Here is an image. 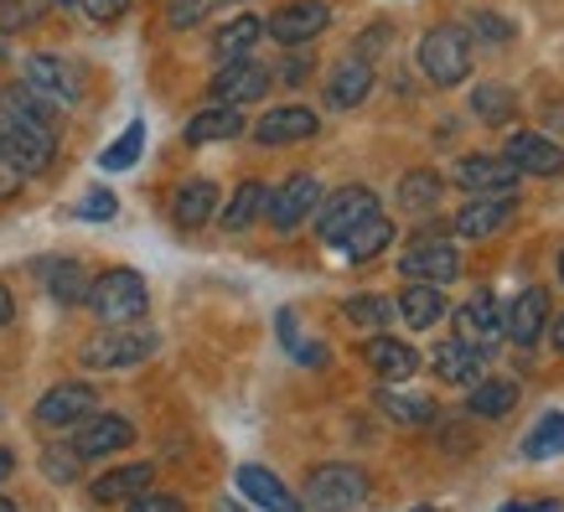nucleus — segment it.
<instances>
[{
    "instance_id": "40",
    "label": "nucleus",
    "mask_w": 564,
    "mask_h": 512,
    "mask_svg": "<svg viewBox=\"0 0 564 512\" xmlns=\"http://www.w3.org/2000/svg\"><path fill=\"white\" fill-rule=\"evenodd\" d=\"M466 32L481 36V42H492V47H502V42L513 36V21L492 17V11H471V17H466Z\"/></svg>"
},
{
    "instance_id": "18",
    "label": "nucleus",
    "mask_w": 564,
    "mask_h": 512,
    "mask_svg": "<svg viewBox=\"0 0 564 512\" xmlns=\"http://www.w3.org/2000/svg\"><path fill=\"white\" fill-rule=\"evenodd\" d=\"M435 378L441 383H456V389H471L481 378V368H487V352H481L477 341H466V337H451L435 347Z\"/></svg>"
},
{
    "instance_id": "39",
    "label": "nucleus",
    "mask_w": 564,
    "mask_h": 512,
    "mask_svg": "<svg viewBox=\"0 0 564 512\" xmlns=\"http://www.w3.org/2000/svg\"><path fill=\"white\" fill-rule=\"evenodd\" d=\"M343 316L352 326H389L393 301H383V295H352V301H343Z\"/></svg>"
},
{
    "instance_id": "54",
    "label": "nucleus",
    "mask_w": 564,
    "mask_h": 512,
    "mask_svg": "<svg viewBox=\"0 0 564 512\" xmlns=\"http://www.w3.org/2000/svg\"><path fill=\"white\" fill-rule=\"evenodd\" d=\"M410 512H435V508H410Z\"/></svg>"
},
{
    "instance_id": "33",
    "label": "nucleus",
    "mask_w": 564,
    "mask_h": 512,
    "mask_svg": "<svg viewBox=\"0 0 564 512\" xmlns=\"http://www.w3.org/2000/svg\"><path fill=\"white\" fill-rule=\"evenodd\" d=\"M259 36H264V21H259V17H234L228 26H218V36H213V57H218V63L249 57Z\"/></svg>"
},
{
    "instance_id": "9",
    "label": "nucleus",
    "mask_w": 564,
    "mask_h": 512,
    "mask_svg": "<svg viewBox=\"0 0 564 512\" xmlns=\"http://www.w3.org/2000/svg\"><path fill=\"white\" fill-rule=\"evenodd\" d=\"M270 84H274V73L264 68V63H254V57H234V63H218L207 94H213V104H254V99L270 94Z\"/></svg>"
},
{
    "instance_id": "8",
    "label": "nucleus",
    "mask_w": 564,
    "mask_h": 512,
    "mask_svg": "<svg viewBox=\"0 0 564 512\" xmlns=\"http://www.w3.org/2000/svg\"><path fill=\"white\" fill-rule=\"evenodd\" d=\"M21 84H32L42 99H52L57 109H68V104L84 99V78L73 68L68 57H57V52H32L26 57V68H21Z\"/></svg>"
},
{
    "instance_id": "35",
    "label": "nucleus",
    "mask_w": 564,
    "mask_h": 512,
    "mask_svg": "<svg viewBox=\"0 0 564 512\" xmlns=\"http://www.w3.org/2000/svg\"><path fill=\"white\" fill-rule=\"evenodd\" d=\"M373 404L383 420H393V425H430L435 420V404L430 399H414V393H393L389 383L373 393Z\"/></svg>"
},
{
    "instance_id": "19",
    "label": "nucleus",
    "mask_w": 564,
    "mask_h": 512,
    "mask_svg": "<svg viewBox=\"0 0 564 512\" xmlns=\"http://www.w3.org/2000/svg\"><path fill=\"white\" fill-rule=\"evenodd\" d=\"M456 326H462L466 341H477L481 352H487L492 341L508 337V326H502V306H497L492 291H477V295H471V301L456 311Z\"/></svg>"
},
{
    "instance_id": "46",
    "label": "nucleus",
    "mask_w": 564,
    "mask_h": 512,
    "mask_svg": "<svg viewBox=\"0 0 564 512\" xmlns=\"http://www.w3.org/2000/svg\"><path fill=\"white\" fill-rule=\"evenodd\" d=\"M84 11L94 21H104V26H109V21H120L124 11H130V0H84Z\"/></svg>"
},
{
    "instance_id": "5",
    "label": "nucleus",
    "mask_w": 564,
    "mask_h": 512,
    "mask_svg": "<svg viewBox=\"0 0 564 512\" xmlns=\"http://www.w3.org/2000/svg\"><path fill=\"white\" fill-rule=\"evenodd\" d=\"M0 151L11 155L26 176H42L52 166V155H57V135L42 130V124L17 120V115H0Z\"/></svg>"
},
{
    "instance_id": "12",
    "label": "nucleus",
    "mask_w": 564,
    "mask_h": 512,
    "mask_svg": "<svg viewBox=\"0 0 564 512\" xmlns=\"http://www.w3.org/2000/svg\"><path fill=\"white\" fill-rule=\"evenodd\" d=\"M130 440H135V425L124 414H88V420H78L73 450H78V461H104L115 450H130Z\"/></svg>"
},
{
    "instance_id": "29",
    "label": "nucleus",
    "mask_w": 564,
    "mask_h": 512,
    "mask_svg": "<svg viewBox=\"0 0 564 512\" xmlns=\"http://www.w3.org/2000/svg\"><path fill=\"white\" fill-rule=\"evenodd\" d=\"M399 316H404V326H414V331H430V326L445 316L441 285H420V280H410V285L399 291Z\"/></svg>"
},
{
    "instance_id": "21",
    "label": "nucleus",
    "mask_w": 564,
    "mask_h": 512,
    "mask_svg": "<svg viewBox=\"0 0 564 512\" xmlns=\"http://www.w3.org/2000/svg\"><path fill=\"white\" fill-rule=\"evenodd\" d=\"M502 326H508V337L518 341V347H529V341L544 337L549 326V291L544 285H529V291L513 301V311H502Z\"/></svg>"
},
{
    "instance_id": "7",
    "label": "nucleus",
    "mask_w": 564,
    "mask_h": 512,
    "mask_svg": "<svg viewBox=\"0 0 564 512\" xmlns=\"http://www.w3.org/2000/svg\"><path fill=\"white\" fill-rule=\"evenodd\" d=\"M368 213H378V197L368 187H337L332 197L316 203V233L322 243H343Z\"/></svg>"
},
{
    "instance_id": "41",
    "label": "nucleus",
    "mask_w": 564,
    "mask_h": 512,
    "mask_svg": "<svg viewBox=\"0 0 564 512\" xmlns=\"http://www.w3.org/2000/svg\"><path fill=\"white\" fill-rule=\"evenodd\" d=\"M36 17H42V0H0V32L6 36L21 32V26H32Z\"/></svg>"
},
{
    "instance_id": "45",
    "label": "nucleus",
    "mask_w": 564,
    "mask_h": 512,
    "mask_svg": "<svg viewBox=\"0 0 564 512\" xmlns=\"http://www.w3.org/2000/svg\"><path fill=\"white\" fill-rule=\"evenodd\" d=\"M115 213H120V203H115V192H88L84 207H78V218H88V222H109Z\"/></svg>"
},
{
    "instance_id": "6",
    "label": "nucleus",
    "mask_w": 564,
    "mask_h": 512,
    "mask_svg": "<svg viewBox=\"0 0 564 512\" xmlns=\"http://www.w3.org/2000/svg\"><path fill=\"white\" fill-rule=\"evenodd\" d=\"M316 203H322V182H316V176H306V171H295V176H285V182L270 192L264 218H270L274 233H295V228L316 213Z\"/></svg>"
},
{
    "instance_id": "36",
    "label": "nucleus",
    "mask_w": 564,
    "mask_h": 512,
    "mask_svg": "<svg viewBox=\"0 0 564 512\" xmlns=\"http://www.w3.org/2000/svg\"><path fill=\"white\" fill-rule=\"evenodd\" d=\"M471 115H477L481 124H508L518 115V99L502 84H477V94H471Z\"/></svg>"
},
{
    "instance_id": "51",
    "label": "nucleus",
    "mask_w": 564,
    "mask_h": 512,
    "mask_svg": "<svg viewBox=\"0 0 564 512\" xmlns=\"http://www.w3.org/2000/svg\"><path fill=\"white\" fill-rule=\"evenodd\" d=\"M11 471H17V456H11V450H6V445H0V481L11 477Z\"/></svg>"
},
{
    "instance_id": "20",
    "label": "nucleus",
    "mask_w": 564,
    "mask_h": 512,
    "mask_svg": "<svg viewBox=\"0 0 564 512\" xmlns=\"http://www.w3.org/2000/svg\"><path fill=\"white\" fill-rule=\"evenodd\" d=\"M362 362H368L383 383H404V378L420 373V352H414L410 341H393V337H368L362 341Z\"/></svg>"
},
{
    "instance_id": "30",
    "label": "nucleus",
    "mask_w": 564,
    "mask_h": 512,
    "mask_svg": "<svg viewBox=\"0 0 564 512\" xmlns=\"http://www.w3.org/2000/svg\"><path fill=\"white\" fill-rule=\"evenodd\" d=\"M389 243H393V222L383 218V213H368V218L343 239V254L352 259V264H368V259H378Z\"/></svg>"
},
{
    "instance_id": "47",
    "label": "nucleus",
    "mask_w": 564,
    "mask_h": 512,
    "mask_svg": "<svg viewBox=\"0 0 564 512\" xmlns=\"http://www.w3.org/2000/svg\"><path fill=\"white\" fill-rule=\"evenodd\" d=\"M306 78H311V57H306V52L285 57V68H280V84H306Z\"/></svg>"
},
{
    "instance_id": "28",
    "label": "nucleus",
    "mask_w": 564,
    "mask_h": 512,
    "mask_svg": "<svg viewBox=\"0 0 564 512\" xmlns=\"http://www.w3.org/2000/svg\"><path fill=\"white\" fill-rule=\"evenodd\" d=\"M0 115H17V120L42 124V130H52V135H57V104L42 99L32 84H6V88H0Z\"/></svg>"
},
{
    "instance_id": "52",
    "label": "nucleus",
    "mask_w": 564,
    "mask_h": 512,
    "mask_svg": "<svg viewBox=\"0 0 564 512\" xmlns=\"http://www.w3.org/2000/svg\"><path fill=\"white\" fill-rule=\"evenodd\" d=\"M0 512H17V502H11V497L0 492Z\"/></svg>"
},
{
    "instance_id": "56",
    "label": "nucleus",
    "mask_w": 564,
    "mask_h": 512,
    "mask_svg": "<svg viewBox=\"0 0 564 512\" xmlns=\"http://www.w3.org/2000/svg\"><path fill=\"white\" fill-rule=\"evenodd\" d=\"M223 512H239V508H223Z\"/></svg>"
},
{
    "instance_id": "2",
    "label": "nucleus",
    "mask_w": 564,
    "mask_h": 512,
    "mask_svg": "<svg viewBox=\"0 0 564 512\" xmlns=\"http://www.w3.org/2000/svg\"><path fill=\"white\" fill-rule=\"evenodd\" d=\"M373 492V481L368 471L352 461H322L306 471V497H301V508L311 512H352L368 502Z\"/></svg>"
},
{
    "instance_id": "24",
    "label": "nucleus",
    "mask_w": 564,
    "mask_h": 512,
    "mask_svg": "<svg viewBox=\"0 0 564 512\" xmlns=\"http://www.w3.org/2000/svg\"><path fill=\"white\" fill-rule=\"evenodd\" d=\"M249 120L239 115V104H207L203 115L187 120V145H218V140H239Z\"/></svg>"
},
{
    "instance_id": "44",
    "label": "nucleus",
    "mask_w": 564,
    "mask_h": 512,
    "mask_svg": "<svg viewBox=\"0 0 564 512\" xmlns=\"http://www.w3.org/2000/svg\"><path fill=\"white\" fill-rule=\"evenodd\" d=\"M218 0H172V11H166V21H172V32H187V26H197V21L213 11Z\"/></svg>"
},
{
    "instance_id": "25",
    "label": "nucleus",
    "mask_w": 564,
    "mask_h": 512,
    "mask_svg": "<svg viewBox=\"0 0 564 512\" xmlns=\"http://www.w3.org/2000/svg\"><path fill=\"white\" fill-rule=\"evenodd\" d=\"M172 218H176V228H203V222H213L218 218V182H207V176L182 182L172 197Z\"/></svg>"
},
{
    "instance_id": "10",
    "label": "nucleus",
    "mask_w": 564,
    "mask_h": 512,
    "mask_svg": "<svg viewBox=\"0 0 564 512\" xmlns=\"http://www.w3.org/2000/svg\"><path fill=\"white\" fill-rule=\"evenodd\" d=\"M399 274L420 280V285H451L462 274V254H456V243H441L435 233H420L410 254L399 259Z\"/></svg>"
},
{
    "instance_id": "3",
    "label": "nucleus",
    "mask_w": 564,
    "mask_h": 512,
    "mask_svg": "<svg viewBox=\"0 0 564 512\" xmlns=\"http://www.w3.org/2000/svg\"><path fill=\"white\" fill-rule=\"evenodd\" d=\"M88 306L104 326H130L145 322L151 311V291H145V274L135 270H104L99 280H88Z\"/></svg>"
},
{
    "instance_id": "14",
    "label": "nucleus",
    "mask_w": 564,
    "mask_h": 512,
    "mask_svg": "<svg viewBox=\"0 0 564 512\" xmlns=\"http://www.w3.org/2000/svg\"><path fill=\"white\" fill-rule=\"evenodd\" d=\"M513 213H518L513 192H471V203L456 213V233H462V239H487L497 228H508Z\"/></svg>"
},
{
    "instance_id": "23",
    "label": "nucleus",
    "mask_w": 564,
    "mask_h": 512,
    "mask_svg": "<svg viewBox=\"0 0 564 512\" xmlns=\"http://www.w3.org/2000/svg\"><path fill=\"white\" fill-rule=\"evenodd\" d=\"M239 492L264 512H301V497L274 477V471H264V466H239Z\"/></svg>"
},
{
    "instance_id": "15",
    "label": "nucleus",
    "mask_w": 564,
    "mask_h": 512,
    "mask_svg": "<svg viewBox=\"0 0 564 512\" xmlns=\"http://www.w3.org/2000/svg\"><path fill=\"white\" fill-rule=\"evenodd\" d=\"M466 192H518L523 171L508 161V155H462L456 171H451Z\"/></svg>"
},
{
    "instance_id": "48",
    "label": "nucleus",
    "mask_w": 564,
    "mask_h": 512,
    "mask_svg": "<svg viewBox=\"0 0 564 512\" xmlns=\"http://www.w3.org/2000/svg\"><path fill=\"white\" fill-rule=\"evenodd\" d=\"M502 512H560V502L549 497V502H508Z\"/></svg>"
},
{
    "instance_id": "43",
    "label": "nucleus",
    "mask_w": 564,
    "mask_h": 512,
    "mask_svg": "<svg viewBox=\"0 0 564 512\" xmlns=\"http://www.w3.org/2000/svg\"><path fill=\"white\" fill-rule=\"evenodd\" d=\"M124 512H187V502L182 497H172V492H135L130 502H124Z\"/></svg>"
},
{
    "instance_id": "13",
    "label": "nucleus",
    "mask_w": 564,
    "mask_h": 512,
    "mask_svg": "<svg viewBox=\"0 0 564 512\" xmlns=\"http://www.w3.org/2000/svg\"><path fill=\"white\" fill-rule=\"evenodd\" d=\"M99 410V393L88 389V383H57L36 399V425L42 429H73L78 420Z\"/></svg>"
},
{
    "instance_id": "49",
    "label": "nucleus",
    "mask_w": 564,
    "mask_h": 512,
    "mask_svg": "<svg viewBox=\"0 0 564 512\" xmlns=\"http://www.w3.org/2000/svg\"><path fill=\"white\" fill-rule=\"evenodd\" d=\"M11 316H17V301H11V291H6V285H0V331H6V326H11Z\"/></svg>"
},
{
    "instance_id": "34",
    "label": "nucleus",
    "mask_w": 564,
    "mask_h": 512,
    "mask_svg": "<svg viewBox=\"0 0 564 512\" xmlns=\"http://www.w3.org/2000/svg\"><path fill=\"white\" fill-rule=\"evenodd\" d=\"M441 192H445L441 171H430V166H414L399 176V207L404 213H430V207L441 203Z\"/></svg>"
},
{
    "instance_id": "42",
    "label": "nucleus",
    "mask_w": 564,
    "mask_h": 512,
    "mask_svg": "<svg viewBox=\"0 0 564 512\" xmlns=\"http://www.w3.org/2000/svg\"><path fill=\"white\" fill-rule=\"evenodd\" d=\"M42 466H47V477H52V481H73L84 461H78V450H73V445H52L47 456H42Z\"/></svg>"
},
{
    "instance_id": "26",
    "label": "nucleus",
    "mask_w": 564,
    "mask_h": 512,
    "mask_svg": "<svg viewBox=\"0 0 564 512\" xmlns=\"http://www.w3.org/2000/svg\"><path fill=\"white\" fill-rule=\"evenodd\" d=\"M368 88H373V63L368 57H347L343 68L326 78V104L332 109H358L368 99Z\"/></svg>"
},
{
    "instance_id": "11",
    "label": "nucleus",
    "mask_w": 564,
    "mask_h": 512,
    "mask_svg": "<svg viewBox=\"0 0 564 512\" xmlns=\"http://www.w3.org/2000/svg\"><path fill=\"white\" fill-rule=\"evenodd\" d=\"M326 21H332L326 0H291V6H280V11L264 21V32H270L280 47H311V42L326 32Z\"/></svg>"
},
{
    "instance_id": "16",
    "label": "nucleus",
    "mask_w": 564,
    "mask_h": 512,
    "mask_svg": "<svg viewBox=\"0 0 564 512\" xmlns=\"http://www.w3.org/2000/svg\"><path fill=\"white\" fill-rule=\"evenodd\" d=\"M502 155H508L523 176H560L564 171V151L554 140L539 135V130H513L508 145H502Z\"/></svg>"
},
{
    "instance_id": "57",
    "label": "nucleus",
    "mask_w": 564,
    "mask_h": 512,
    "mask_svg": "<svg viewBox=\"0 0 564 512\" xmlns=\"http://www.w3.org/2000/svg\"><path fill=\"white\" fill-rule=\"evenodd\" d=\"M63 6H68V0H63Z\"/></svg>"
},
{
    "instance_id": "31",
    "label": "nucleus",
    "mask_w": 564,
    "mask_h": 512,
    "mask_svg": "<svg viewBox=\"0 0 564 512\" xmlns=\"http://www.w3.org/2000/svg\"><path fill=\"white\" fill-rule=\"evenodd\" d=\"M264 203H270V187H264V182H239L234 203L218 207V222L228 228V233H243L249 222L264 218Z\"/></svg>"
},
{
    "instance_id": "32",
    "label": "nucleus",
    "mask_w": 564,
    "mask_h": 512,
    "mask_svg": "<svg viewBox=\"0 0 564 512\" xmlns=\"http://www.w3.org/2000/svg\"><path fill=\"white\" fill-rule=\"evenodd\" d=\"M42 280H47L52 301H63V306L88 301V270L78 259H47V264H42Z\"/></svg>"
},
{
    "instance_id": "17",
    "label": "nucleus",
    "mask_w": 564,
    "mask_h": 512,
    "mask_svg": "<svg viewBox=\"0 0 564 512\" xmlns=\"http://www.w3.org/2000/svg\"><path fill=\"white\" fill-rule=\"evenodd\" d=\"M322 130V120L311 115L306 104H280L264 120H254V140L259 145H295V140H311Z\"/></svg>"
},
{
    "instance_id": "55",
    "label": "nucleus",
    "mask_w": 564,
    "mask_h": 512,
    "mask_svg": "<svg viewBox=\"0 0 564 512\" xmlns=\"http://www.w3.org/2000/svg\"><path fill=\"white\" fill-rule=\"evenodd\" d=\"M218 6H234V0H218Z\"/></svg>"
},
{
    "instance_id": "38",
    "label": "nucleus",
    "mask_w": 564,
    "mask_h": 512,
    "mask_svg": "<svg viewBox=\"0 0 564 512\" xmlns=\"http://www.w3.org/2000/svg\"><path fill=\"white\" fill-rule=\"evenodd\" d=\"M140 151H145V120H130V130H124L115 145H104L99 166L104 171H130L140 161Z\"/></svg>"
},
{
    "instance_id": "37",
    "label": "nucleus",
    "mask_w": 564,
    "mask_h": 512,
    "mask_svg": "<svg viewBox=\"0 0 564 512\" xmlns=\"http://www.w3.org/2000/svg\"><path fill=\"white\" fill-rule=\"evenodd\" d=\"M523 456L529 461H549V456H564V414H544L539 425L529 429V440H523Z\"/></svg>"
},
{
    "instance_id": "27",
    "label": "nucleus",
    "mask_w": 564,
    "mask_h": 512,
    "mask_svg": "<svg viewBox=\"0 0 564 512\" xmlns=\"http://www.w3.org/2000/svg\"><path fill=\"white\" fill-rule=\"evenodd\" d=\"M518 410V383L508 378H477L466 393V414L471 420H508Z\"/></svg>"
},
{
    "instance_id": "53",
    "label": "nucleus",
    "mask_w": 564,
    "mask_h": 512,
    "mask_svg": "<svg viewBox=\"0 0 564 512\" xmlns=\"http://www.w3.org/2000/svg\"><path fill=\"white\" fill-rule=\"evenodd\" d=\"M560 280H564V249H560Z\"/></svg>"
},
{
    "instance_id": "22",
    "label": "nucleus",
    "mask_w": 564,
    "mask_h": 512,
    "mask_svg": "<svg viewBox=\"0 0 564 512\" xmlns=\"http://www.w3.org/2000/svg\"><path fill=\"white\" fill-rule=\"evenodd\" d=\"M155 481V466L151 461H130V466H115V471H104V477L88 481V497L109 508V502H130L135 492H145Z\"/></svg>"
},
{
    "instance_id": "1",
    "label": "nucleus",
    "mask_w": 564,
    "mask_h": 512,
    "mask_svg": "<svg viewBox=\"0 0 564 512\" xmlns=\"http://www.w3.org/2000/svg\"><path fill=\"white\" fill-rule=\"evenodd\" d=\"M155 347H161V337H155L151 326H104L99 337H88L84 347H78V362L84 368H94V373H120V368H140L145 358H155Z\"/></svg>"
},
{
    "instance_id": "4",
    "label": "nucleus",
    "mask_w": 564,
    "mask_h": 512,
    "mask_svg": "<svg viewBox=\"0 0 564 512\" xmlns=\"http://www.w3.org/2000/svg\"><path fill=\"white\" fill-rule=\"evenodd\" d=\"M420 73L435 88H456L471 73V36L462 26H430L420 36Z\"/></svg>"
},
{
    "instance_id": "50",
    "label": "nucleus",
    "mask_w": 564,
    "mask_h": 512,
    "mask_svg": "<svg viewBox=\"0 0 564 512\" xmlns=\"http://www.w3.org/2000/svg\"><path fill=\"white\" fill-rule=\"evenodd\" d=\"M549 337H554V352H564V311H560V322H549Z\"/></svg>"
}]
</instances>
